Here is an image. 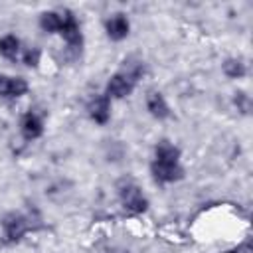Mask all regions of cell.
<instances>
[{"mask_svg": "<svg viewBox=\"0 0 253 253\" xmlns=\"http://www.w3.org/2000/svg\"><path fill=\"white\" fill-rule=\"evenodd\" d=\"M59 34L61 38L65 40L67 47L69 49H79L81 51V45H83V34H81V26L77 22V18L73 16L71 10H63L61 12V28H59Z\"/></svg>", "mask_w": 253, "mask_h": 253, "instance_id": "cell-1", "label": "cell"}, {"mask_svg": "<svg viewBox=\"0 0 253 253\" xmlns=\"http://www.w3.org/2000/svg\"><path fill=\"white\" fill-rule=\"evenodd\" d=\"M150 174L154 178V182L158 184H172L184 178V168L180 166V162H160V160H152L150 162Z\"/></svg>", "mask_w": 253, "mask_h": 253, "instance_id": "cell-2", "label": "cell"}, {"mask_svg": "<svg viewBox=\"0 0 253 253\" xmlns=\"http://www.w3.org/2000/svg\"><path fill=\"white\" fill-rule=\"evenodd\" d=\"M30 229V221L26 215L22 213H8L2 219V231H4V239L8 243H18Z\"/></svg>", "mask_w": 253, "mask_h": 253, "instance_id": "cell-3", "label": "cell"}, {"mask_svg": "<svg viewBox=\"0 0 253 253\" xmlns=\"http://www.w3.org/2000/svg\"><path fill=\"white\" fill-rule=\"evenodd\" d=\"M121 202H123L125 210L130 211V213H142V211L148 210L146 196L134 184H126L125 188H121Z\"/></svg>", "mask_w": 253, "mask_h": 253, "instance_id": "cell-4", "label": "cell"}, {"mask_svg": "<svg viewBox=\"0 0 253 253\" xmlns=\"http://www.w3.org/2000/svg\"><path fill=\"white\" fill-rule=\"evenodd\" d=\"M132 89H134V81L130 77H126L125 73H115L109 77L105 85V95L109 99H125L132 93Z\"/></svg>", "mask_w": 253, "mask_h": 253, "instance_id": "cell-5", "label": "cell"}, {"mask_svg": "<svg viewBox=\"0 0 253 253\" xmlns=\"http://www.w3.org/2000/svg\"><path fill=\"white\" fill-rule=\"evenodd\" d=\"M105 32H107L109 40H113V42H123V40L128 36V32H130V22H128L126 14L117 12V14L109 16V18L105 20Z\"/></svg>", "mask_w": 253, "mask_h": 253, "instance_id": "cell-6", "label": "cell"}, {"mask_svg": "<svg viewBox=\"0 0 253 253\" xmlns=\"http://www.w3.org/2000/svg\"><path fill=\"white\" fill-rule=\"evenodd\" d=\"M87 111H89V117L97 123V125H107L109 119H111V99L101 93V95H95L89 105H87Z\"/></svg>", "mask_w": 253, "mask_h": 253, "instance_id": "cell-7", "label": "cell"}, {"mask_svg": "<svg viewBox=\"0 0 253 253\" xmlns=\"http://www.w3.org/2000/svg\"><path fill=\"white\" fill-rule=\"evenodd\" d=\"M20 128H22V134H24L26 140H36V138H40V136L43 134V123H42V119H40L36 113H32V111L22 117Z\"/></svg>", "mask_w": 253, "mask_h": 253, "instance_id": "cell-8", "label": "cell"}, {"mask_svg": "<svg viewBox=\"0 0 253 253\" xmlns=\"http://www.w3.org/2000/svg\"><path fill=\"white\" fill-rule=\"evenodd\" d=\"M146 109H148V113H150L154 119H158V121L170 117V107H168L164 95L158 93V91L148 93V97H146Z\"/></svg>", "mask_w": 253, "mask_h": 253, "instance_id": "cell-9", "label": "cell"}, {"mask_svg": "<svg viewBox=\"0 0 253 253\" xmlns=\"http://www.w3.org/2000/svg\"><path fill=\"white\" fill-rule=\"evenodd\" d=\"M180 148L170 140H160L154 146V160L160 162H180Z\"/></svg>", "mask_w": 253, "mask_h": 253, "instance_id": "cell-10", "label": "cell"}, {"mask_svg": "<svg viewBox=\"0 0 253 253\" xmlns=\"http://www.w3.org/2000/svg\"><path fill=\"white\" fill-rule=\"evenodd\" d=\"M40 28L45 34H59L61 28V12L55 10H45L40 14Z\"/></svg>", "mask_w": 253, "mask_h": 253, "instance_id": "cell-11", "label": "cell"}, {"mask_svg": "<svg viewBox=\"0 0 253 253\" xmlns=\"http://www.w3.org/2000/svg\"><path fill=\"white\" fill-rule=\"evenodd\" d=\"M20 40L14 34H6L0 38V55L6 59H16L20 55Z\"/></svg>", "mask_w": 253, "mask_h": 253, "instance_id": "cell-12", "label": "cell"}, {"mask_svg": "<svg viewBox=\"0 0 253 253\" xmlns=\"http://www.w3.org/2000/svg\"><path fill=\"white\" fill-rule=\"evenodd\" d=\"M221 69H223L225 77H229V79H241V77H245V73H247L245 63H243L241 59H237V57L225 59L223 65H221Z\"/></svg>", "mask_w": 253, "mask_h": 253, "instance_id": "cell-13", "label": "cell"}, {"mask_svg": "<svg viewBox=\"0 0 253 253\" xmlns=\"http://www.w3.org/2000/svg\"><path fill=\"white\" fill-rule=\"evenodd\" d=\"M30 89L28 81L24 77H12V83H10V99H18L22 95H26Z\"/></svg>", "mask_w": 253, "mask_h": 253, "instance_id": "cell-14", "label": "cell"}, {"mask_svg": "<svg viewBox=\"0 0 253 253\" xmlns=\"http://www.w3.org/2000/svg\"><path fill=\"white\" fill-rule=\"evenodd\" d=\"M22 59H24V63H26L28 67H38V65H40V59H42V51H40L38 47H28V49L24 51Z\"/></svg>", "mask_w": 253, "mask_h": 253, "instance_id": "cell-15", "label": "cell"}, {"mask_svg": "<svg viewBox=\"0 0 253 253\" xmlns=\"http://www.w3.org/2000/svg\"><path fill=\"white\" fill-rule=\"evenodd\" d=\"M233 105L237 107V111H239V113L247 115V113H249V109H251L249 95H247V93H243V91H237V93H235V97H233Z\"/></svg>", "mask_w": 253, "mask_h": 253, "instance_id": "cell-16", "label": "cell"}, {"mask_svg": "<svg viewBox=\"0 0 253 253\" xmlns=\"http://www.w3.org/2000/svg\"><path fill=\"white\" fill-rule=\"evenodd\" d=\"M10 83H12L10 75H0V97L10 99Z\"/></svg>", "mask_w": 253, "mask_h": 253, "instance_id": "cell-17", "label": "cell"}, {"mask_svg": "<svg viewBox=\"0 0 253 253\" xmlns=\"http://www.w3.org/2000/svg\"><path fill=\"white\" fill-rule=\"evenodd\" d=\"M223 253H239V249H229V251H223Z\"/></svg>", "mask_w": 253, "mask_h": 253, "instance_id": "cell-18", "label": "cell"}]
</instances>
